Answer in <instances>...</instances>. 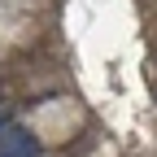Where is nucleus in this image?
Here are the masks:
<instances>
[{
    "label": "nucleus",
    "mask_w": 157,
    "mask_h": 157,
    "mask_svg": "<svg viewBox=\"0 0 157 157\" xmlns=\"http://www.w3.org/2000/svg\"><path fill=\"white\" fill-rule=\"evenodd\" d=\"M35 153H39V140L31 131L5 127V135H0V157H35Z\"/></svg>",
    "instance_id": "obj_1"
},
{
    "label": "nucleus",
    "mask_w": 157,
    "mask_h": 157,
    "mask_svg": "<svg viewBox=\"0 0 157 157\" xmlns=\"http://www.w3.org/2000/svg\"><path fill=\"white\" fill-rule=\"evenodd\" d=\"M5 127H9V122H5V113H0V135H5Z\"/></svg>",
    "instance_id": "obj_2"
}]
</instances>
